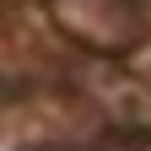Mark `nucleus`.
<instances>
[{
	"label": "nucleus",
	"instance_id": "f257e3e1",
	"mask_svg": "<svg viewBox=\"0 0 151 151\" xmlns=\"http://www.w3.org/2000/svg\"><path fill=\"white\" fill-rule=\"evenodd\" d=\"M49 11L92 49H124L140 38V11L129 0H49Z\"/></svg>",
	"mask_w": 151,
	"mask_h": 151
}]
</instances>
